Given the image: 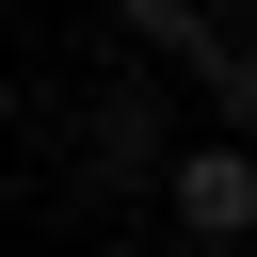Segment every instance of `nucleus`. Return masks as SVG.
<instances>
[{
	"label": "nucleus",
	"mask_w": 257,
	"mask_h": 257,
	"mask_svg": "<svg viewBox=\"0 0 257 257\" xmlns=\"http://www.w3.org/2000/svg\"><path fill=\"white\" fill-rule=\"evenodd\" d=\"M161 209H177L193 241H241V225H257V145H177Z\"/></svg>",
	"instance_id": "nucleus-1"
},
{
	"label": "nucleus",
	"mask_w": 257,
	"mask_h": 257,
	"mask_svg": "<svg viewBox=\"0 0 257 257\" xmlns=\"http://www.w3.org/2000/svg\"><path fill=\"white\" fill-rule=\"evenodd\" d=\"M0 193H16V177H0Z\"/></svg>",
	"instance_id": "nucleus-4"
},
{
	"label": "nucleus",
	"mask_w": 257,
	"mask_h": 257,
	"mask_svg": "<svg viewBox=\"0 0 257 257\" xmlns=\"http://www.w3.org/2000/svg\"><path fill=\"white\" fill-rule=\"evenodd\" d=\"M112 16H128L145 48H193V32H209V0H112Z\"/></svg>",
	"instance_id": "nucleus-3"
},
{
	"label": "nucleus",
	"mask_w": 257,
	"mask_h": 257,
	"mask_svg": "<svg viewBox=\"0 0 257 257\" xmlns=\"http://www.w3.org/2000/svg\"><path fill=\"white\" fill-rule=\"evenodd\" d=\"M193 64H209V96H225V128H257V32H193Z\"/></svg>",
	"instance_id": "nucleus-2"
}]
</instances>
